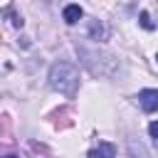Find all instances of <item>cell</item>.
Instances as JSON below:
<instances>
[{
	"mask_svg": "<svg viewBox=\"0 0 158 158\" xmlns=\"http://www.w3.org/2000/svg\"><path fill=\"white\" fill-rule=\"evenodd\" d=\"M49 86L64 96H74L77 89H79V72L74 64L69 62H54L52 69H49Z\"/></svg>",
	"mask_w": 158,
	"mask_h": 158,
	"instance_id": "obj_1",
	"label": "cell"
},
{
	"mask_svg": "<svg viewBox=\"0 0 158 158\" xmlns=\"http://www.w3.org/2000/svg\"><path fill=\"white\" fill-rule=\"evenodd\" d=\"M138 106L146 111V114H153V111H158V89H143V91H138Z\"/></svg>",
	"mask_w": 158,
	"mask_h": 158,
	"instance_id": "obj_2",
	"label": "cell"
},
{
	"mask_svg": "<svg viewBox=\"0 0 158 158\" xmlns=\"http://www.w3.org/2000/svg\"><path fill=\"white\" fill-rule=\"evenodd\" d=\"M86 158H116V146L109 141H101L96 148H91L86 153Z\"/></svg>",
	"mask_w": 158,
	"mask_h": 158,
	"instance_id": "obj_3",
	"label": "cell"
},
{
	"mask_svg": "<svg viewBox=\"0 0 158 158\" xmlns=\"http://www.w3.org/2000/svg\"><path fill=\"white\" fill-rule=\"evenodd\" d=\"M89 37L94 42H104V40H109V27L101 20H91L89 22Z\"/></svg>",
	"mask_w": 158,
	"mask_h": 158,
	"instance_id": "obj_4",
	"label": "cell"
},
{
	"mask_svg": "<svg viewBox=\"0 0 158 158\" xmlns=\"http://www.w3.org/2000/svg\"><path fill=\"white\" fill-rule=\"evenodd\" d=\"M62 17H64V22L67 25H74V22H79L81 17H84V10L79 7V5H64V10H62Z\"/></svg>",
	"mask_w": 158,
	"mask_h": 158,
	"instance_id": "obj_5",
	"label": "cell"
},
{
	"mask_svg": "<svg viewBox=\"0 0 158 158\" xmlns=\"http://www.w3.org/2000/svg\"><path fill=\"white\" fill-rule=\"evenodd\" d=\"M141 27H143V30H156V22L151 20V15H148L146 10L141 12Z\"/></svg>",
	"mask_w": 158,
	"mask_h": 158,
	"instance_id": "obj_6",
	"label": "cell"
},
{
	"mask_svg": "<svg viewBox=\"0 0 158 158\" xmlns=\"http://www.w3.org/2000/svg\"><path fill=\"white\" fill-rule=\"evenodd\" d=\"M5 12L10 15V20H12V25H15V27H22V17L15 12V7H12V5H10V7H5Z\"/></svg>",
	"mask_w": 158,
	"mask_h": 158,
	"instance_id": "obj_7",
	"label": "cell"
},
{
	"mask_svg": "<svg viewBox=\"0 0 158 158\" xmlns=\"http://www.w3.org/2000/svg\"><path fill=\"white\" fill-rule=\"evenodd\" d=\"M148 131H151V136H153V138L158 141V121H153V123L148 126Z\"/></svg>",
	"mask_w": 158,
	"mask_h": 158,
	"instance_id": "obj_8",
	"label": "cell"
},
{
	"mask_svg": "<svg viewBox=\"0 0 158 158\" xmlns=\"http://www.w3.org/2000/svg\"><path fill=\"white\" fill-rule=\"evenodd\" d=\"M5 158H17V156H5Z\"/></svg>",
	"mask_w": 158,
	"mask_h": 158,
	"instance_id": "obj_9",
	"label": "cell"
},
{
	"mask_svg": "<svg viewBox=\"0 0 158 158\" xmlns=\"http://www.w3.org/2000/svg\"><path fill=\"white\" fill-rule=\"evenodd\" d=\"M156 59H158V54H156Z\"/></svg>",
	"mask_w": 158,
	"mask_h": 158,
	"instance_id": "obj_10",
	"label": "cell"
}]
</instances>
